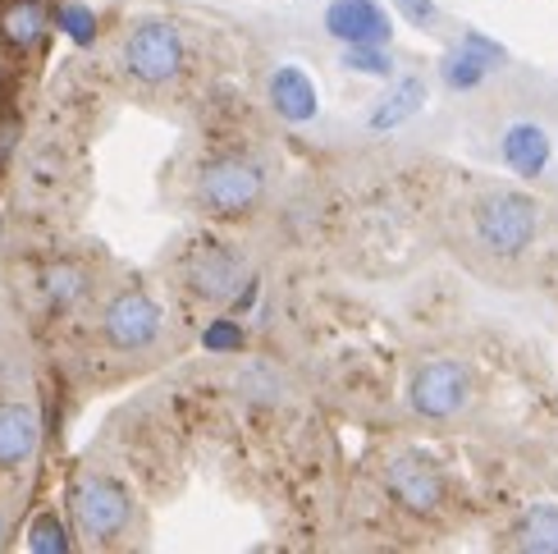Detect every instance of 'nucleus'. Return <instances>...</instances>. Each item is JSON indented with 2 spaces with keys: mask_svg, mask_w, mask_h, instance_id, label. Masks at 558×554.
I'll use <instances>...</instances> for the list:
<instances>
[{
  "mask_svg": "<svg viewBox=\"0 0 558 554\" xmlns=\"http://www.w3.org/2000/svg\"><path fill=\"white\" fill-rule=\"evenodd\" d=\"M476 234L495 257H522L536 239V202L522 193H490L476 206Z\"/></svg>",
  "mask_w": 558,
  "mask_h": 554,
  "instance_id": "1",
  "label": "nucleus"
},
{
  "mask_svg": "<svg viewBox=\"0 0 558 554\" xmlns=\"http://www.w3.org/2000/svg\"><path fill=\"white\" fill-rule=\"evenodd\" d=\"M183 64L179 28L166 19H147L124 37V69L137 83H170Z\"/></svg>",
  "mask_w": 558,
  "mask_h": 554,
  "instance_id": "2",
  "label": "nucleus"
},
{
  "mask_svg": "<svg viewBox=\"0 0 558 554\" xmlns=\"http://www.w3.org/2000/svg\"><path fill=\"white\" fill-rule=\"evenodd\" d=\"M262 189H266V179L252 160H216V166H206V174L197 183V197L211 206V212L234 216V212L257 206Z\"/></svg>",
  "mask_w": 558,
  "mask_h": 554,
  "instance_id": "3",
  "label": "nucleus"
},
{
  "mask_svg": "<svg viewBox=\"0 0 558 554\" xmlns=\"http://www.w3.org/2000/svg\"><path fill=\"white\" fill-rule=\"evenodd\" d=\"M129 514H133L129 491L114 486V481H106V477H92L74 491V518L83 527V537H97V541L120 537L129 527Z\"/></svg>",
  "mask_w": 558,
  "mask_h": 554,
  "instance_id": "4",
  "label": "nucleus"
},
{
  "mask_svg": "<svg viewBox=\"0 0 558 554\" xmlns=\"http://www.w3.org/2000/svg\"><path fill=\"white\" fill-rule=\"evenodd\" d=\"M468 395H472V381L458 362H426L422 372L412 376V389H408L412 408L422 412V418H435V422L453 418V412L468 404Z\"/></svg>",
  "mask_w": 558,
  "mask_h": 554,
  "instance_id": "5",
  "label": "nucleus"
},
{
  "mask_svg": "<svg viewBox=\"0 0 558 554\" xmlns=\"http://www.w3.org/2000/svg\"><path fill=\"white\" fill-rule=\"evenodd\" d=\"M189 285L202 298H216V303H225V298H234L247 285V266H243L239 252H229L220 243H206V248L193 252V262H189Z\"/></svg>",
  "mask_w": 558,
  "mask_h": 554,
  "instance_id": "6",
  "label": "nucleus"
},
{
  "mask_svg": "<svg viewBox=\"0 0 558 554\" xmlns=\"http://www.w3.org/2000/svg\"><path fill=\"white\" fill-rule=\"evenodd\" d=\"M160 335V308L147 293H120L106 308V339L114 349H147Z\"/></svg>",
  "mask_w": 558,
  "mask_h": 554,
  "instance_id": "7",
  "label": "nucleus"
},
{
  "mask_svg": "<svg viewBox=\"0 0 558 554\" xmlns=\"http://www.w3.org/2000/svg\"><path fill=\"white\" fill-rule=\"evenodd\" d=\"M385 486L412 514H430L439 504V495H445V486H439V472L426 463V458H416V454L393 458L389 472H385Z\"/></svg>",
  "mask_w": 558,
  "mask_h": 554,
  "instance_id": "8",
  "label": "nucleus"
},
{
  "mask_svg": "<svg viewBox=\"0 0 558 554\" xmlns=\"http://www.w3.org/2000/svg\"><path fill=\"white\" fill-rule=\"evenodd\" d=\"M325 28L339 41H385L389 37V14L376 5V0H335L325 10Z\"/></svg>",
  "mask_w": 558,
  "mask_h": 554,
  "instance_id": "9",
  "label": "nucleus"
},
{
  "mask_svg": "<svg viewBox=\"0 0 558 554\" xmlns=\"http://www.w3.org/2000/svg\"><path fill=\"white\" fill-rule=\"evenodd\" d=\"M270 101L289 124H307L316 115V83L302 74L298 64H284V69H275V79H270Z\"/></svg>",
  "mask_w": 558,
  "mask_h": 554,
  "instance_id": "10",
  "label": "nucleus"
},
{
  "mask_svg": "<svg viewBox=\"0 0 558 554\" xmlns=\"http://www.w3.org/2000/svg\"><path fill=\"white\" fill-rule=\"evenodd\" d=\"M37 449V412L23 404H0V468H19Z\"/></svg>",
  "mask_w": 558,
  "mask_h": 554,
  "instance_id": "11",
  "label": "nucleus"
},
{
  "mask_svg": "<svg viewBox=\"0 0 558 554\" xmlns=\"http://www.w3.org/2000/svg\"><path fill=\"white\" fill-rule=\"evenodd\" d=\"M504 160L513 166L522 179H536L549 166V137L536 124H513L504 133Z\"/></svg>",
  "mask_w": 558,
  "mask_h": 554,
  "instance_id": "12",
  "label": "nucleus"
},
{
  "mask_svg": "<svg viewBox=\"0 0 558 554\" xmlns=\"http://www.w3.org/2000/svg\"><path fill=\"white\" fill-rule=\"evenodd\" d=\"M422 101H426V83H422V79H403L376 110H371V133L399 129L403 120H412V115L422 110Z\"/></svg>",
  "mask_w": 558,
  "mask_h": 554,
  "instance_id": "13",
  "label": "nucleus"
},
{
  "mask_svg": "<svg viewBox=\"0 0 558 554\" xmlns=\"http://www.w3.org/2000/svg\"><path fill=\"white\" fill-rule=\"evenodd\" d=\"M518 545L531 554H558V509L554 504H531L518 522Z\"/></svg>",
  "mask_w": 558,
  "mask_h": 554,
  "instance_id": "14",
  "label": "nucleus"
},
{
  "mask_svg": "<svg viewBox=\"0 0 558 554\" xmlns=\"http://www.w3.org/2000/svg\"><path fill=\"white\" fill-rule=\"evenodd\" d=\"M41 33H46V14H41V5H33V0H23V5H14L5 14V37L14 46H33Z\"/></svg>",
  "mask_w": 558,
  "mask_h": 554,
  "instance_id": "15",
  "label": "nucleus"
},
{
  "mask_svg": "<svg viewBox=\"0 0 558 554\" xmlns=\"http://www.w3.org/2000/svg\"><path fill=\"white\" fill-rule=\"evenodd\" d=\"M343 64L353 69V74H376V79L393 74V60L380 51V41H353L343 51Z\"/></svg>",
  "mask_w": 558,
  "mask_h": 554,
  "instance_id": "16",
  "label": "nucleus"
},
{
  "mask_svg": "<svg viewBox=\"0 0 558 554\" xmlns=\"http://www.w3.org/2000/svg\"><path fill=\"white\" fill-rule=\"evenodd\" d=\"M28 550H33V554H64V550H69L64 527H60L51 514L33 518V527H28Z\"/></svg>",
  "mask_w": 558,
  "mask_h": 554,
  "instance_id": "17",
  "label": "nucleus"
},
{
  "mask_svg": "<svg viewBox=\"0 0 558 554\" xmlns=\"http://www.w3.org/2000/svg\"><path fill=\"white\" fill-rule=\"evenodd\" d=\"M78 289H83L78 266H51V275H46V303H51V308L74 303Z\"/></svg>",
  "mask_w": 558,
  "mask_h": 554,
  "instance_id": "18",
  "label": "nucleus"
},
{
  "mask_svg": "<svg viewBox=\"0 0 558 554\" xmlns=\"http://www.w3.org/2000/svg\"><path fill=\"white\" fill-rule=\"evenodd\" d=\"M445 79H449V87H476L485 79V60H476L468 46H462V51H453L445 60Z\"/></svg>",
  "mask_w": 558,
  "mask_h": 554,
  "instance_id": "19",
  "label": "nucleus"
},
{
  "mask_svg": "<svg viewBox=\"0 0 558 554\" xmlns=\"http://www.w3.org/2000/svg\"><path fill=\"white\" fill-rule=\"evenodd\" d=\"M60 23H64V33L74 37L78 46H87L92 37H97V14H92L87 5H64L60 10Z\"/></svg>",
  "mask_w": 558,
  "mask_h": 554,
  "instance_id": "20",
  "label": "nucleus"
},
{
  "mask_svg": "<svg viewBox=\"0 0 558 554\" xmlns=\"http://www.w3.org/2000/svg\"><path fill=\"white\" fill-rule=\"evenodd\" d=\"M202 344L211 353H234V349H243V330L234 326V321H216V326H206Z\"/></svg>",
  "mask_w": 558,
  "mask_h": 554,
  "instance_id": "21",
  "label": "nucleus"
},
{
  "mask_svg": "<svg viewBox=\"0 0 558 554\" xmlns=\"http://www.w3.org/2000/svg\"><path fill=\"white\" fill-rule=\"evenodd\" d=\"M462 46H468V51L476 56V60H485V64H504V46H495V41H485V37H468V41H462Z\"/></svg>",
  "mask_w": 558,
  "mask_h": 554,
  "instance_id": "22",
  "label": "nucleus"
},
{
  "mask_svg": "<svg viewBox=\"0 0 558 554\" xmlns=\"http://www.w3.org/2000/svg\"><path fill=\"white\" fill-rule=\"evenodd\" d=\"M399 10H403L412 23H422V28L435 19V5H430V0H399Z\"/></svg>",
  "mask_w": 558,
  "mask_h": 554,
  "instance_id": "23",
  "label": "nucleus"
},
{
  "mask_svg": "<svg viewBox=\"0 0 558 554\" xmlns=\"http://www.w3.org/2000/svg\"><path fill=\"white\" fill-rule=\"evenodd\" d=\"M14 133H19V129H14V120H0V160L10 156V147H14Z\"/></svg>",
  "mask_w": 558,
  "mask_h": 554,
  "instance_id": "24",
  "label": "nucleus"
}]
</instances>
